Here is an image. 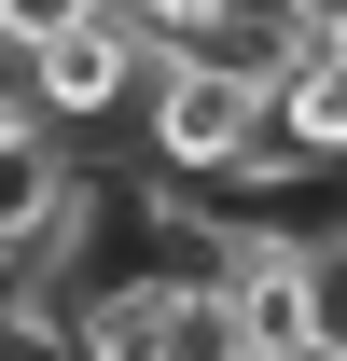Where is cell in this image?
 <instances>
[{
    "label": "cell",
    "mask_w": 347,
    "mask_h": 361,
    "mask_svg": "<svg viewBox=\"0 0 347 361\" xmlns=\"http://www.w3.org/2000/svg\"><path fill=\"white\" fill-rule=\"evenodd\" d=\"M139 97H153V180H167V195H236V180L292 167V153H278V97H264V84H236V70L167 56Z\"/></svg>",
    "instance_id": "cell-1"
},
{
    "label": "cell",
    "mask_w": 347,
    "mask_h": 361,
    "mask_svg": "<svg viewBox=\"0 0 347 361\" xmlns=\"http://www.w3.org/2000/svg\"><path fill=\"white\" fill-rule=\"evenodd\" d=\"M14 70H28V111H42L56 139H70V126H111V111L153 84V56H139V28L111 14V0H97V14H70L56 42H28Z\"/></svg>",
    "instance_id": "cell-2"
},
{
    "label": "cell",
    "mask_w": 347,
    "mask_h": 361,
    "mask_svg": "<svg viewBox=\"0 0 347 361\" xmlns=\"http://www.w3.org/2000/svg\"><path fill=\"white\" fill-rule=\"evenodd\" d=\"M167 361H264L222 278H181V292H167Z\"/></svg>",
    "instance_id": "cell-3"
}]
</instances>
